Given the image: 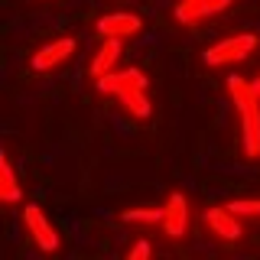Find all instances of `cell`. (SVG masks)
Listing matches in <instances>:
<instances>
[{"mask_svg": "<svg viewBox=\"0 0 260 260\" xmlns=\"http://www.w3.org/2000/svg\"><path fill=\"white\" fill-rule=\"evenodd\" d=\"M228 94H231L234 108L241 114V143L244 156L260 159V98L254 94V81L231 75L228 78Z\"/></svg>", "mask_w": 260, "mask_h": 260, "instance_id": "6da1fadb", "label": "cell"}, {"mask_svg": "<svg viewBox=\"0 0 260 260\" xmlns=\"http://www.w3.org/2000/svg\"><path fill=\"white\" fill-rule=\"evenodd\" d=\"M254 49H257V36H254V32H238V36L221 39V43H215L211 49H205L202 59H205V65H231V62L247 59Z\"/></svg>", "mask_w": 260, "mask_h": 260, "instance_id": "7a4b0ae2", "label": "cell"}, {"mask_svg": "<svg viewBox=\"0 0 260 260\" xmlns=\"http://www.w3.org/2000/svg\"><path fill=\"white\" fill-rule=\"evenodd\" d=\"M23 224H26V234L32 241H36L39 250H59V234H55V228L49 224V218L43 215V208L39 205H26L23 208Z\"/></svg>", "mask_w": 260, "mask_h": 260, "instance_id": "3957f363", "label": "cell"}, {"mask_svg": "<svg viewBox=\"0 0 260 260\" xmlns=\"http://www.w3.org/2000/svg\"><path fill=\"white\" fill-rule=\"evenodd\" d=\"M162 234L166 238H185L189 234V202H185V195L182 192H173L166 199V205H162Z\"/></svg>", "mask_w": 260, "mask_h": 260, "instance_id": "277c9868", "label": "cell"}, {"mask_svg": "<svg viewBox=\"0 0 260 260\" xmlns=\"http://www.w3.org/2000/svg\"><path fill=\"white\" fill-rule=\"evenodd\" d=\"M98 91L104 94H127V91H146V75L140 69H124V72H108V75L94 78Z\"/></svg>", "mask_w": 260, "mask_h": 260, "instance_id": "5b68a950", "label": "cell"}, {"mask_svg": "<svg viewBox=\"0 0 260 260\" xmlns=\"http://www.w3.org/2000/svg\"><path fill=\"white\" fill-rule=\"evenodd\" d=\"M75 52V39L72 36H62V39H52V43H46L39 52H32V72H52L55 65H62L69 55Z\"/></svg>", "mask_w": 260, "mask_h": 260, "instance_id": "8992f818", "label": "cell"}, {"mask_svg": "<svg viewBox=\"0 0 260 260\" xmlns=\"http://www.w3.org/2000/svg\"><path fill=\"white\" fill-rule=\"evenodd\" d=\"M143 29L137 13H104L98 20V36L101 39H124V36H137Z\"/></svg>", "mask_w": 260, "mask_h": 260, "instance_id": "52a82bcc", "label": "cell"}, {"mask_svg": "<svg viewBox=\"0 0 260 260\" xmlns=\"http://www.w3.org/2000/svg\"><path fill=\"white\" fill-rule=\"evenodd\" d=\"M205 228L218 241H238L241 238V221L228 205L221 208H205Z\"/></svg>", "mask_w": 260, "mask_h": 260, "instance_id": "ba28073f", "label": "cell"}, {"mask_svg": "<svg viewBox=\"0 0 260 260\" xmlns=\"http://www.w3.org/2000/svg\"><path fill=\"white\" fill-rule=\"evenodd\" d=\"M231 7V0H179L176 7V20L182 23V26H192V23H199L202 16H211V13H221Z\"/></svg>", "mask_w": 260, "mask_h": 260, "instance_id": "9c48e42d", "label": "cell"}, {"mask_svg": "<svg viewBox=\"0 0 260 260\" xmlns=\"http://www.w3.org/2000/svg\"><path fill=\"white\" fill-rule=\"evenodd\" d=\"M117 59H120V39H104V46L98 49L94 59H91V75L101 78V75H108V72H114Z\"/></svg>", "mask_w": 260, "mask_h": 260, "instance_id": "30bf717a", "label": "cell"}, {"mask_svg": "<svg viewBox=\"0 0 260 260\" xmlns=\"http://www.w3.org/2000/svg\"><path fill=\"white\" fill-rule=\"evenodd\" d=\"M0 199L7 202V205H13V202H20V182H16V173L10 166V159H0Z\"/></svg>", "mask_w": 260, "mask_h": 260, "instance_id": "8fae6325", "label": "cell"}, {"mask_svg": "<svg viewBox=\"0 0 260 260\" xmlns=\"http://www.w3.org/2000/svg\"><path fill=\"white\" fill-rule=\"evenodd\" d=\"M120 104L127 108V114H134V117H150V101H146V91H127L120 94Z\"/></svg>", "mask_w": 260, "mask_h": 260, "instance_id": "7c38bea8", "label": "cell"}, {"mask_svg": "<svg viewBox=\"0 0 260 260\" xmlns=\"http://www.w3.org/2000/svg\"><path fill=\"white\" fill-rule=\"evenodd\" d=\"M120 218L130 224H156L162 221V208H127L120 211Z\"/></svg>", "mask_w": 260, "mask_h": 260, "instance_id": "4fadbf2b", "label": "cell"}, {"mask_svg": "<svg viewBox=\"0 0 260 260\" xmlns=\"http://www.w3.org/2000/svg\"><path fill=\"white\" fill-rule=\"evenodd\" d=\"M234 211V215H260V199H238V202H231V205H228Z\"/></svg>", "mask_w": 260, "mask_h": 260, "instance_id": "5bb4252c", "label": "cell"}, {"mask_svg": "<svg viewBox=\"0 0 260 260\" xmlns=\"http://www.w3.org/2000/svg\"><path fill=\"white\" fill-rule=\"evenodd\" d=\"M146 257H150V244L146 241H137L134 247L127 250V260H146Z\"/></svg>", "mask_w": 260, "mask_h": 260, "instance_id": "9a60e30c", "label": "cell"}, {"mask_svg": "<svg viewBox=\"0 0 260 260\" xmlns=\"http://www.w3.org/2000/svg\"><path fill=\"white\" fill-rule=\"evenodd\" d=\"M254 94H257V98H260V75H257V78H254Z\"/></svg>", "mask_w": 260, "mask_h": 260, "instance_id": "2e32d148", "label": "cell"}]
</instances>
